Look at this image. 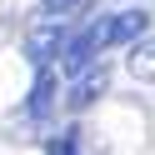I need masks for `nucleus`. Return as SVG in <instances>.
I'll return each instance as SVG.
<instances>
[{
	"label": "nucleus",
	"instance_id": "nucleus-1",
	"mask_svg": "<svg viewBox=\"0 0 155 155\" xmlns=\"http://www.w3.org/2000/svg\"><path fill=\"white\" fill-rule=\"evenodd\" d=\"M145 25H150V15H145V10H120V15H110V20L90 25V35H95V45H100V50H110V45H130V40H140Z\"/></svg>",
	"mask_w": 155,
	"mask_h": 155
},
{
	"label": "nucleus",
	"instance_id": "nucleus-2",
	"mask_svg": "<svg viewBox=\"0 0 155 155\" xmlns=\"http://www.w3.org/2000/svg\"><path fill=\"white\" fill-rule=\"evenodd\" d=\"M60 55H65V70H70V75H85L95 65V55H100V45H95L90 30H80V35H70V40L60 45Z\"/></svg>",
	"mask_w": 155,
	"mask_h": 155
},
{
	"label": "nucleus",
	"instance_id": "nucleus-3",
	"mask_svg": "<svg viewBox=\"0 0 155 155\" xmlns=\"http://www.w3.org/2000/svg\"><path fill=\"white\" fill-rule=\"evenodd\" d=\"M60 45H65V30H60V20L50 15V20H45L40 30L30 35V60H35V65H45L50 55H60Z\"/></svg>",
	"mask_w": 155,
	"mask_h": 155
},
{
	"label": "nucleus",
	"instance_id": "nucleus-4",
	"mask_svg": "<svg viewBox=\"0 0 155 155\" xmlns=\"http://www.w3.org/2000/svg\"><path fill=\"white\" fill-rule=\"evenodd\" d=\"M105 90V70H90V75H85V80L80 85H75V95H70V105H90L95 100V95H100Z\"/></svg>",
	"mask_w": 155,
	"mask_h": 155
},
{
	"label": "nucleus",
	"instance_id": "nucleus-5",
	"mask_svg": "<svg viewBox=\"0 0 155 155\" xmlns=\"http://www.w3.org/2000/svg\"><path fill=\"white\" fill-rule=\"evenodd\" d=\"M50 95H55V80L50 75H40V80H35V90H30V115H50Z\"/></svg>",
	"mask_w": 155,
	"mask_h": 155
},
{
	"label": "nucleus",
	"instance_id": "nucleus-6",
	"mask_svg": "<svg viewBox=\"0 0 155 155\" xmlns=\"http://www.w3.org/2000/svg\"><path fill=\"white\" fill-rule=\"evenodd\" d=\"M130 70L140 75V80H155V40H150V45H135V55H130Z\"/></svg>",
	"mask_w": 155,
	"mask_h": 155
},
{
	"label": "nucleus",
	"instance_id": "nucleus-7",
	"mask_svg": "<svg viewBox=\"0 0 155 155\" xmlns=\"http://www.w3.org/2000/svg\"><path fill=\"white\" fill-rule=\"evenodd\" d=\"M50 155H80V150H75V140H50Z\"/></svg>",
	"mask_w": 155,
	"mask_h": 155
}]
</instances>
